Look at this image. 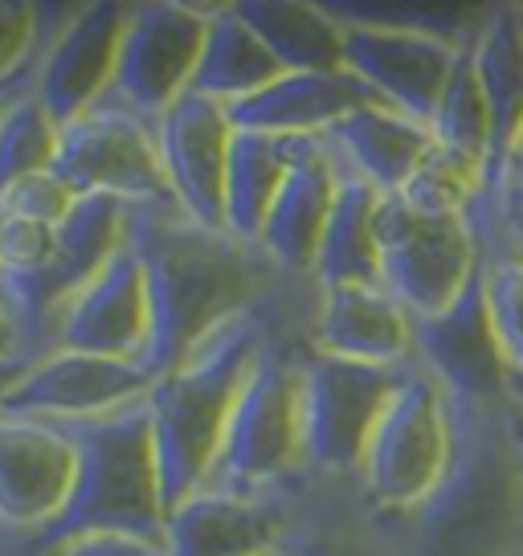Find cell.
<instances>
[{"label": "cell", "mask_w": 523, "mask_h": 556, "mask_svg": "<svg viewBox=\"0 0 523 556\" xmlns=\"http://www.w3.org/2000/svg\"><path fill=\"white\" fill-rule=\"evenodd\" d=\"M127 245L152 291V377L176 368L229 319L258 312L262 266L270 258L226 229L201 226L176 201L131 205Z\"/></svg>", "instance_id": "6da1fadb"}, {"label": "cell", "mask_w": 523, "mask_h": 556, "mask_svg": "<svg viewBox=\"0 0 523 556\" xmlns=\"http://www.w3.org/2000/svg\"><path fill=\"white\" fill-rule=\"evenodd\" d=\"M381 523L393 556H511L523 548V470L507 434V405H454L446 479L418 507L381 516Z\"/></svg>", "instance_id": "7a4b0ae2"}, {"label": "cell", "mask_w": 523, "mask_h": 556, "mask_svg": "<svg viewBox=\"0 0 523 556\" xmlns=\"http://www.w3.org/2000/svg\"><path fill=\"white\" fill-rule=\"evenodd\" d=\"M270 340L275 336L266 328L262 312H245L229 319L221 331H213L176 368L156 377L148 401H152V421H156L160 479H164L168 511L209 486L233 409Z\"/></svg>", "instance_id": "3957f363"}, {"label": "cell", "mask_w": 523, "mask_h": 556, "mask_svg": "<svg viewBox=\"0 0 523 556\" xmlns=\"http://www.w3.org/2000/svg\"><path fill=\"white\" fill-rule=\"evenodd\" d=\"M50 426L71 438L78 454V479L66 511L41 536H34L37 553H53L58 544L78 536H136L164 548L168 507L152 401L140 397L115 414Z\"/></svg>", "instance_id": "277c9868"}, {"label": "cell", "mask_w": 523, "mask_h": 556, "mask_svg": "<svg viewBox=\"0 0 523 556\" xmlns=\"http://www.w3.org/2000/svg\"><path fill=\"white\" fill-rule=\"evenodd\" d=\"M311 479L307 417H303V356L270 340L229 421L226 446L205 491L282 495Z\"/></svg>", "instance_id": "5b68a950"}, {"label": "cell", "mask_w": 523, "mask_h": 556, "mask_svg": "<svg viewBox=\"0 0 523 556\" xmlns=\"http://www.w3.org/2000/svg\"><path fill=\"white\" fill-rule=\"evenodd\" d=\"M377 242L381 287L413 319L446 315L483 270V238L471 217L421 213L405 197H381Z\"/></svg>", "instance_id": "8992f818"}, {"label": "cell", "mask_w": 523, "mask_h": 556, "mask_svg": "<svg viewBox=\"0 0 523 556\" xmlns=\"http://www.w3.org/2000/svg\"><path fill=\"white\" fill-rule=\"evenodd\" d=\"M454 463V405L413 361L368 446L360 491L381 516L418 507Z\"/></svg>", "instance_id": "52a82bcc"}, {"label": "cell", "mask_w": 523, "mask_h": 556, "mask_svg": "<svg viewBox=\"0 0 523 556\" xmlns=\"http://www.w3.org/2000/svg\"><path fill=\"white\" fill-rule=\"evenodd\" d=\"M405 368L360 365L323 352H303V417H307V470L328 483H360L368 446L384 409L401 389Z\"/></svg>", "instance_id": "ba28073f"}, {"label": "cell", "mask_w": 523, "mask_h": 556, "mask_svg": "<svg viewBox=\"0 0 523 556\" xmlns=\"http://www.w3.org/2000/svg\"><path fill=\"white\" fill-rule=\"evenodd\" d=\"M213 9L180 4V0H148L136 4L127 37H123L115 87L103 106H119L143 123H160L189 94Z\"/></svg>", "instance_id": "9c48e42d"}, {"label": "cell", "mask_w": 523, "mask_h": 556, "mask_svg": "<svg viewBox=\"0 0 523 556\" xmlns=\"http://www.w3.org/2000/svg\"><path fill=\"white\" fill-rule=\"evenodd\" d=\"M53 173L78 197H119L127 205L176 201L156 123L136 119L119 106H99L87 119L62 127Z\"/></svg>", "instance_id": "30bf717a"}, {"label": "cell", "mask_w": 523, "mask_h": 556, "mask_svg": "<svg viewBox=\"0 0 523 556\" xmlns=\"http://www.w3.org/2000/svg\"><path fill=\"white\" fill-rule=\"evenodd\" d=\"M413 361L446 389L454 405L503 409L511 368L490 319L483 270L446 315L413 319Z\"/></svg>", "instance_id": "8fae6325"}, {"label": "cell", "mask_w": 523, "mask_h": 556, "mask_svg": "<svg viewBox=\"0 0 523 556\" xmlns=\"http://www.w3.org/2000/svg\"><path fill=\"white\" fill-rule=\"evenodd\" d=\"M131 13L136 4H123V0L87 4L46 46L37 62L34 99L46 106V115L58 127L87 119L90 111H99L111 99Z\"/></svg>", "instance_id": "7c38bea8"}, {"label": "cell", "mask_w": 523, "mask_h": 556, "mask_svg": "<svg viewBox=\"0 0 523 556\" xmlns=\"http://www.w3.org/2000/svg\"><path fill=\"white\" fill-rule=\"evenodd\" d=\"M462 50L467 46H458L450 37L421 34V29L344 21V70L365 78L384 103L418 123L434 119Z\"/></svg>", "instance_id": "4fadbf2b"}, {"label": "cell", "mask_w": 523, "mask_h": 556, "mask_svg": "<svg viewBox=\"0 0 523 556\" xmlns=\"http://www.w3.org/2000/svg\"><path fill=\"white\" fill-rule=\"evenodd\" d=\"M152 368L90 352H46L29 377L9 393L0 417H29V421H87L115 414L123 405L152 393Z\"/></svg>", "instance_id": "5bb4252c"}, {"label": "cell", "mask_w": 523, "mask_h": 556, "mask_svg": "<svg viewBox=\"0 0 523 556\" xmlns=\"http://www.w3.org/2000/svg\"><path fill=\"white\" fill-rule=\"evenodd\" d=\"M78 454L50 421L0 417V528L41 536L74 495Z\"/></svg>", "instance_id": "9a60e30c"}, {"label": "cell", "mask_w": 523, "mask_h": 556, "mask_svg": "<svg viewBox=\"0 0 523 556\" xmlns=\"http://www.w3.org/2000/svg\"><path fill=\"white\" fill-rule=\"evenodd\" d=\"M156 131L176 205L189 217H196L201 226L226 229L229 152H233V136H238V127L229 119V106L189 90L156 123Z\"/></svg>", "instance_id": "2e32d148"}, {"label": "cell", "mask_w": 523, "mask_h": 556, "mask_svg": "<svg viewBox=\"0 0 523 556\" xmlns=\"http://www.w3.org/2000/svg\"><path fill=\"white\" fill-rule=\"evenodd\" d=\"M58 348L148 365V352H152V291H148L143 262L136 258L131 245H123L119 258L74 299V307L66 312L62 331H58Z\"/></svg>", "instance_id": "e0dca14e"}, {"label": "cell", "mask_w": 523, "mask_h": 556, "mask_svg": "<svg viewBox=\"0 0 523 556\" xmlns=\"http://www.w3.org/2000/svg\"><path fill=\"white\" fill-rule=\"evenodd\" d=\"M298 491V486H295ZM295 491L282 495H233L196 491L168 511V556H266L279 553L291 532Z\"/></svg>", "instance_id": "ac0fdd59"}, {"label": "cell", "mask_w": 523, "mask_h": 556, "mask_svg": "<svg viewBox=\"0 0 523 556\" xmlns=\"http://www.w3.org/2000/svg\"><path fill=\"white\" fill-rule=\"evenodd\" d=\"M311 352L360 365H413V315L381 282L315 287Z\"/></svg>", "instance_id": "d6986e66"}, {"label": "cell", "mask_w": 523, "mask_h": 556, "mask_svg": "<svg viewBox=\"0 0 523 556\" xmlns=\"http://www.w3.org/2000/svg\"><path fill=\"white\" fill-rule=\"evenodd\" d=\"M340 185H344V168L335 164L332 148L323 143V136H307L262 233V254L270 258V266L298 278L315 275V258L332 222Z\"/></svg>", "instance_id": "ffe728a7"}, {"label": "cell", "mask_w": 523, "mask_h": 556, "mask_svg": "<svg viewBox=\"0 0 523 556\" xmlns=\"http://www.w3.org/2000/svg\"><path fill=\"white\" fill-rule=\"evenodd\" d=\"M377 103L384 99L352 70L282 74L275 87L229 106V119L238 131L258 136H328L335 123Z\"/></svg>", "instance_id": "44dd1931"}, {"label": "cell", "mask_w": 523, "mask_h": 556, "mask_svg": "<svg viewBox=\"0 0 523 556\" xmlns=\"http://www.w3.org/2000/svg\"><path fill=\"white\" fill-rule=\"evenodd\" d=\"M323 143L332 148L335 164L344 173L368 180L381 197H397L413 180L421 160L430 156L434 131H430V123L409 119L397 106L377 103L335 123L323 136Z\"/></svg>", "instance_id": "7402d4cb"}, {"label": "cell", "mask_w": 523, "mask_h": 556, "mask_svg": "<svg viewBox=\"0 0 523 556\" xmlns=\"http://www.w3.org/2000/svg\"><path fill=\"white\" fill-rule=\"evenodd\" d=\"M291 556H393L377 507L360 483L307 479L291 504V532L282 544Z\"/></svg>", "instance_id": "603a6c76"}, {"label": "cell", "mask_w": 523, "mask_h": 556, "mask_svg": "<svg viewBox=\"0 0 523 556\" xmlns=\"http://www.w3.org/2000/svg\"><path fill=\"white\" fill-rule=\"evenodd\" d=\"M471 58L495 123V160L487 176V192H495L503 173L515 164L523 136V4L487 9V21L471 41Z\"/></svg>", "instance_id": "cb8c5ba5"}, {"label": "cell", "mask_w": 523, "mask_h": 556, "mask_svg": "<svg viewBox=\"0 0 523 556\" xmlns=\"http://www.w3.org/2000/svg\"><path fill=\"white\" fill-rule=\"evenodd\" d=\"M303 139L307 136H258V131L233 136L226 180V233H233L242 245L262 250L270 208L279 201L291 168L298 164Z\"/></svg>", "instance_id": "d4e9b609"}, {"label": "cell", "mask_w": 523, "mask_h": 556, "mask_svg": "<svg viewBox=\"0 0 523 556\" xmlns=\"http://www.w3.org/2000/svg\"><path fill=\"white\" fill-rule=\"evenodd\" d=\"M282 74H286L282 62L250 29V21L238 13V4H213L205 53H201V66H196V78L189 87L192 94L233 106L258 90L275 87Z\"/></svg>", "instance_id": "484cf974"}, {"label": "cell", "mask_w": 523, "mask_h": 556, "mask_svg": "<svg viewBox=\"0 0 523 556\" xmlns=\"http://www.w3.org/2000/svg\"><path fill=\"white\" fill-rule=\"evenodd\" d=\"M238 13L286 74L344 70V21L311 0H238Z\"/></svg>", "instance_id": "4316f807"}, {"label": "cell", "mask_w": 523, "mask_h": 556, "mask_svg": "<svg viewBox=\"0 0 523 556\" xmlns=\"http://www.w3.org/2000/svg\"><path fill=\"white\" fill-rule=\"evenodd\" d=\"M377 208L381 192L368 180L344 173L335 197L332 222L315 258V287H348V282H381V242H377Z\"/></svg>", "instance_id": "83f0119b"}, {"label": "cell", "mask_w": 523, "mask_h": 556, "mask_svg": "<svg viewBox=\"0 0 523 556\" xmlns=\"http://www.w3.org/2000/svg\"><path fill=\"white\" fill-rule=\"evenodd\" d=\"M434 143L454 152L458 160H467L474 168H483V176H490V160H495V123H490L487 94L479 87V74H474L471 46L458 58L450 87L437 103L434 119H430Z\"/></svg>", "instance_id": "f1b7e54d"}, {"label": "cell", "mask_w": 523, "mask_h": 556, "mask_svg": "<svg viewBox=\"0 0 523 556\" xmlns=\"http://www.w3.org/2000/svg\"><path fill=\"white\" fill-rule=\"evenodd\" d=\"M58 139L62 127L46 115L34 94L0 106V197L25 176L50 173L58 160Z\"/></svg>", "instance_id": "f546056e"}, {"label": "cell", "mask_w": 523, "mask_h": 556, "mask_svg": "<svg viewBox=\"0 0 523 556\" xmlns=\"http://www.w3.org/2000/svg\"><path fill=\"white\" fill-rule=\"evenodd\" d=\"M479 238H483V275H487V303L490 319L503 344L507 368L523 372V254H515L511 245L487 226L471 217Z\"/></svg>", "instance_id": "4dcf8cb0"}, {"label": "cell", "mask_w": 523, "mask_h": 556, "mask_svg": "<svg viewBox=\"0 0 523 556\" xmlns=\"http://www.w3.org/2000/svg\"><path fill=\"white\" fill-rule=\"evenodd\" d=\"M487 192V176L483 168H474L467 160H458L446 148H430V156L421 160V168L413 180L405 185V197L421 213H442V217H471V208L483 201Z\"/></svg>", "instance_id": "1f68e13d"}, {"label": "cell", "mask_w": 523, "mask_h": 556, "mask_svg": "<svg viewBox=\"0 0 523 556\" xmlns=\"http://www.w3.org/2000/svg\"><path fill=\"white\" fill-rule=\"evenodd\" d=\"M58 258V226L0 217V282L41 278Z\"/></svg>", "instance_id": "d6a6232c"}, {"label": "cell", "mask_w": 523, "mask_h": 556, "mask_svg": "<svg viewBox=\"0 0 523 556\" xmlns=\"http://www.w3.org/2000/svg\"><path fill=\"white\" fill-rule=\"evenodd\" d=\"M78 205V192L53 173L25 176L21 185L0 197V217H25V222H46V226H62Z\"/></svg>", "instance_id": "836d02e7"}, {"label": "cell", "mask_w": 523, "mask_h": 556, "mask_svg": "<svg viewBox=\"0 0 523 556\" xmlns=\"http://www.w3.org/2000/svg\"><path fill=\"white\" fill-rule=\"evenodd\" d=\"M471 217L487 222L515 254H523V173L515 168V164L503 173L499 189L487 192V197L471 208Z\"/></svg>", "instance_id": "e575fe53"}, {"label": "cell", "mask_w": 523, "mask_h": 556, "mask_svg": "<svg viewBox=\"0 0 523 556\" xmlns=\"http://www.w3.org/2000/svg\"><path fill=\"white\" fill-rule=\"evenodd\" d=\"M37 34H41V9L29 0H0V78L34 53Z\"/></svg>", "instance_id": "d590c367"}, {"label": "cell", "mask_w": 523, "mask_h": 556, "mask_svg": "<svg viewBox=\"0 0 523 556\" xmlns=\"http://www.w3.org/2000/svg\"><path fill=\"white\" fill-rule=\"evenodd\" d=\"M41 556H168V548L148 544V540H136V536H78Z\"/></svg>", "instance_id": "8d00e7d4"}, {"label": "cell", "mask_w": 523, "mask_h": 556, "mask_svg": "<svg viewBox=\"0 0 523 556\" xmlns=\"http://www.w3.org/2000/svg\"><path fill=\"white\" fill-rule=\"evenodd\" d=\"M37 361H41V352H13V356H0V405H4L9 393L29 377V368H34Z\"/></svg>", "instance_id": "74e56055"}, {"label": "cell", "mask_w": 523, "mask_h": 556, "mask_svg": "<svg viewBox=\"0 0 523 556\" xmlns=\"http://www.w3.org/2000/svg\"><path fill=\"white\" fill-rule=\"evenodd\" d=\"M13 352H29V348L21 340V328L13 312H9V303L0 299V356H13Z\"/></svg>", "instance_id": "f35d334b"}, {"label": "cell", "mask_w": 523, "mask_h": 556, "mask_svg": "<svg viewBox=\"0 0 523 556\" xmlns=\"http://www.w3.org/2000/svg\"><path fill=\"white\" fill-rule=\"evenodd\" d=\"M507 434H511V446H515V458H520L523 470V414L507 401Z\"/></svg>", "instance_id": "ab89813d"}, {"label": "cell", "mask_w": 523, "mask_h": 556, "mask_svg": "<svg viewBox=\"0 0 523 556\" xmlns=\"http://www.w3.org/2000/svg\"><path fill=\"white\" fill-rule=\"evenodd\" d=\"M507 401L523 414V372H511V377H507Z\"/></svg>", "instance_id": "60d3db41"}, {"label": "cell", "mask_w": 523, "mask_h": 556, "mask_svg": "<svg viewBox=\"0 0 523 556\" xmlns=\"http://www.w3.org/2000/svg\"><path fill=\"white\" fill-rule=\"evenodd\" d=\"M515 168L523 173V136H520V152H515Z\"/></svg>", "instance_id": "b9f144b4"}, {"label": "cell", "mask_w": 523, "mask_h": 556, "mask_svg": "<svg viewBox=\"0 0 523 556\" xmlns=\"http://www.w3.org/2000/svg\"><path fill=\"white\" fill-rule=\"evenodd\" d=\"M266 556H291V553H286V548H279V553H266Z\"/></svg>", "instance_id": "7bdbcfd3"}, {"label": "cell", "mask_w": 523, "mask_h": 556, "mask_svg": "<svg viewBox=\"0 0 523 556\" xmlns=\"http://www.w3.org/2000/svg\"><path fill=\"white\" fill-rule=\"evenodd\" d=\"M511 556H523V548H515V553H511Z\"/></svg>", "instance_id": "ee69618b"}]
</instances>
